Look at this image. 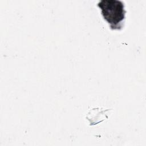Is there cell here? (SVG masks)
<instances>
[{"mask_svg":"<svg viewBox=\"0 0 146 146\" xmlns=\"http://www.w3.org/2000/svg\"><path fill=\"white\" fill-rule=\"evenodd\" d=\"M104 18L113 29H119L125 18L124 3L117 0H102L98 3Z\"/></svg>","mask_w":146,"mask_h":146,"instance_id":"6da1fadb","label":"cell"}]
</instances>
